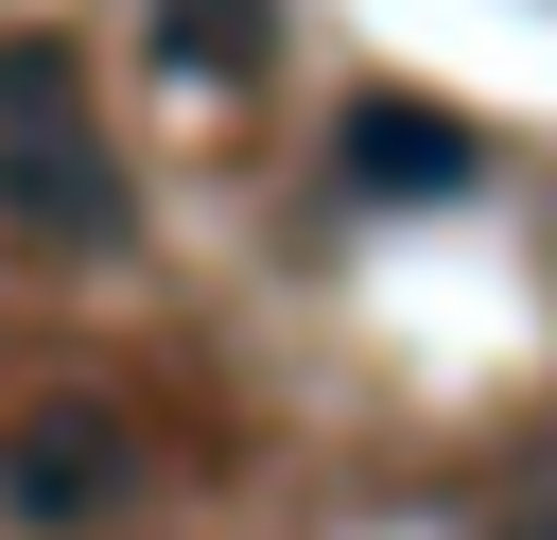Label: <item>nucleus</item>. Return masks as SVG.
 <instances>
[{
    "label": "nucleus",
    "instance_id": "nucleus-1",
    "mask_svg": "<svg viewBox=\"0 0 557 540\" xmlns=\"http://www.w3.org/2000/svg\"><path fill=\"white\" fill-rule=\"evenodd\" d=\"M0 209L52 244H122V157H104L87 70L52 35H0Z\"/></svg>",
    "mask_w": 557,
    "mask_h": 540
},
{
    "label": "nucleus",
    "instance_id": "nucleus-2",
    "mask_svg": "<svg viewBox=\"0 0 557 540\" xmlns=\"http://www.w3.org/2000/svg\"><path fill=\"white\" fill-rule=\"evenodd\" d=\"M313 174H331V209H453V192H487V122L435 87H348Z\"/></svg>",
    "mask_w": 557,
    "mask_h": 540
},
{
    "label": "nucleus",
    "instance_id": "nucleus-3",
    "mask_svg": "<svg viewBox=\"0 0 557 540\" xmlns=\"http://www.w3.org/2000/svg\"><path fill=\"white\" fill-rule=\"evenodd\" d=\"M122 505H139V418H122V401H17V418H0V523L104 540Z\"/></svg>",
    "mask_w": 557,
    "mask_h": 540
},
{
    "label": "nucleus",
    "instance_id": "nucleus-4",
    "mask_svg": "<svg viewBox=\"0 0 557 540\" xmlns=\"http://www.w3.org/2000/svg\"><path fill=\"white\" fill-rule=\"evenodd\" d=\"M139 52L174 87H261L278 70V0H139Z\"/></svg>",
    "mask_w": 557,
    "mask_h": 540
},
{
    "label": "nucleus",
    "instance_id": "nucleus-5",
    "mask_svg": "<svg viewBox=\"0 0 557 540\" xmlns=\"http://www.w3.org/2000/svg\"><path fill=\"white\" fill-rule=\"evenodd\" d=\"M487 540H557V470H540V488H522V505H505Z\"/></svg>",
    "mask_w": 557,
    "mask_h": 540
}]
</instances>
